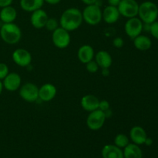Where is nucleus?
Masks as SVG:
<instances>
[{
	"instance_id": "25",
	"label": "nucleus",
	"mask_w": 158,
	"mask_h": 158,
	"mask_svg": "<svg viewBox=\"0 0 158 158\" xmlns=\"http://www.w3.org/2000/svg\"><path fill=\"white\" fill-rule=\"evenodd\" d=\"M58 27H60V23H59L56 19L49 18L48 19L47 22H46V25H45L44 28H46L47 30L50 31V32H52Z\"/></svg>"
},
{
	"instance_id": "8",
	"label": "nucleus",
	"mask_w": 158,
	"mask_h": 158,
	"mask_svg": "<svg viewBox=\"0 0 158 158\" xmlns=\"http://www.w3.org/2000/svg\"><path fill=\"white\" fill-rule=\"evenodd\" d=\"M19 94L23 100L32 103L39 99V87L35 83H26L20 86Z\"/></svg>"
},
{
	"instance_id": "13",
	"label": "nucleus",
	"mask_w": 158,
	"mask_h": 158,
	"mask_svg": "<svg viewBox=\"0 0 158 158\" xmlns=\"http://www.w3.org/2000/svg\"><path fill=\"white\" fill-rule=\"evenodd\" d=\"M30 16V23L32 26L35 29H42L45 27L46 22H47L49 16L45 10L43 9H37L34 12H31Z\"/></svg>"
},
{
	"instance_id": "17",
	"label": "nucleus",
	"mask_w": 158,
	"mask_h": 158,
	"mask_svg": "<svg viewBox=\"0 0 158 158\" xmlns=\"http://www.w3.org/2000/svg\"><path fill=\"white\" fill-rule=\"evenodd\" d=\"M94 56H95L94 49L89 45H83L79 48L77 51L78 60L83 64H86L88 62L94 60Z\"/></svg>"
},
{
	"instance_id": "2",
	"label": "nucleus",
	"mask_w": 158,
	"mask_h": 158,
	"mask_svg": "<svg viewBox=\"0 0 158 158\" xmlns=\"http://www.w3.org/2000/svg\"><path fill=\"white\" fill-rule=\"evenodd\" d=\"M0 36L7 44H17L22 39L21 29L14 23H3L0 28Z\"/></svg>"
},
{
	"instance_id": "15",
	"label": "nucleus",
	"mask_w": 158,
	"mask_h": 158,
	"mask_svg": "<svg viewBox=\"0 0 158 158\" xmlns=\"http://www.w3.org/2000/svg\"><path fill=\"white\" fill-rule=\"evenodd\" d=\"M130 138L133 143L140 146L144 144L145 140L148 138V135L145 130L142 127L134 126L130 131Z\"/></svg>"
},
{
	"instance_id": "26",
	"label": "nucleus",
	"mask_w": 158,
	"mask_h": 158,
	"mask_svg": "<svg viewBox=\"0 0 158 158\" xmlns=\"http://www.w3.org/2000/svg\"><path fill=\"white\" fill-rule=\"evenodd\" d=\"M99 66L97 65V62L95 60H91V61L88 62L87 63H86V69L90 73H95L98 71L99 69Z\"/></svg>"
},
{
	"instance_id": "10",
	"label": "nucleus",
	"mask_w": 158,
	"mask_h": 158,
	"mask_svg": "<svg viewBox=\"0 0 158 158\" xmlns=\"http://www.w3.org/2000/svg\"><path fill=\"white\" fill-rule=\"evenodd\" d=\"M14 63L21 67H26L29 66L32 62V55L26 49H16L13 51L12 55Z\"/></svg>"
},
{
	"instance_id": "7",
	"label": "nucleus",
	"mask_w": 158,
	"mask_h": 158,
	"mask_svg": "<svg viewBox=\"0 0 158 158\" xmlns=\"http://www.w3.org/2000/svg\"><path fill=\"white\" fill-rule=\"evenodd\" d=\"M117 8L120 15L125 18L137 17L138 15L139 4L136 0H121Z\"/></svg>"
},
{
	"instance_id": "36",
	"label": "nucleus",
	"mask_w": 158,
	"mask_h": 158,
	"mask_svg": "<svg viewBox=\"0 0 158 158\" xmlns=\"http://www.w3.org/2000/svg\"><path fill=\"white\" fill-rule=\"evenodd\" d=\"M3 84H2V81L0 80V95H1L2 92V89H3Z\"/></svg>"
},
{
	"instance_id": "30",
	"label": "nucleus",
	"mask_w": 158,
	"mask_h": 158,
	"mask_svg": "<svg viewBox=\"0 0 158 158\" xmlns=\"http://www.w3.org/2000/svg\"><path fill=\"white\" fill-rule=\"evenodd\" d=\"M98 109L100 110L103 111V112L108 110L110 109V103L107 101V100H100Z\"/></svg>"
},
{
	"instance_id": "22",
	"label": "nucleus",
	"mask_w": 158,
	"mask_h": 158,
	"mask_svg": "<svg viewBox=\"0 0 158 158\" xmlns=\"http://www.w3.org/2000/svg\"><path fill=\"white\" fill-rule=\"evenodd\" d=\"M123 158H142L143 153L139 145L130 143L123 150Z\"/></svg>"
},
{
	"instance_id": "35",
	"label": "nucleus",
	"mask_w": 158,
	"mask_h": 158,
	"mask_svg": "<svg viewBox=\"0 0 158 158\" xmlns=\"http://www.w3.org/2000/svg\"><path fill=\"white\" fill-rule=\"evenodd\" d=\"M152 143H153L152 139H151V138H149V137H148V138L146 139V140H145L144 144H146L147 146H151V145L152 144Z\"/></svg>"
},
{
	"instance_id": "11",
	"label": "nucleus",
	"mask_w": 158,
	"mask_h": 158,
	"mask_svg": "<svg viewBox=\"0 0 158 158\" xmlns=\"http://www.w3.org/2000/svg\"><path fill=\"white\" fill-rule=\"evenodd\" d=\"M3 87L9 92H15L22 86V78L17 73H9L2 80Z\"/></svg>"
},
{
	"instance_id": "21",
	"label": "nucleus",
	"mask_w": 158,
	"mask_h": 158,
	"mask_svg": "<svg viewBox=\"0 0 158 158\" xmlns=\"http://www.w3.org/2000/svg\"><path fill=\"white\" fill-rule=\"evenodd\" d=\"M20 7L27 12H32L37 9H42L44 0H20Z\"/></svg>"
},
{
	"instance_id": "34",
	"label": "nucleus",
	"mask_w": 158,
	"mask_h": 158,
	"mask_svg": "<svg viewBox=\"0 0 158 158\" xmlns=\"http://www.w3.org/2000/svg\"><path fill=\"white\" fill-rule=\"evenodd\" d=\"M60 2H61V0H44V2L48 3L49 5H57Z\"/></svg>"
},
{
	"instance_id": "9",
	"label": "nucleus",
	"mask_w": 158,
	"mask_h": 158,
	"mask_svg": "<svg viewBox=\"0 0 158 158\" xmlns=\"http://www.w3.org/2000/svg\"><path fill=\"white\" fill-rule=\"evenodd\" d=\"M143 29V23L137 17L128 19L125 23L124 31L127 35L134 40L137 35H140Z\"/></svg>"
},
{
	"instance_id": "1",
	"label": "nucleus",
	"mask_w": 158,
	"mask_h": 158,
	"mask_svg": "<svg viewBox=\"0 0 158 158\" xmlns=\"http://www.w3.org/2000/svg\"><path fill=\"white\" fill-rule=\"evenodd\" d=\"M82 12L77 8H69L62 13L60 19V26L69 32L76 30L83 23Z\"/></svg>"
},
{
	"instance_id": "6",
	"label": "nucleus",
	"mask_w": 158,
	"mask_h": 158,
	"mask_svg": "<svg viewBox=\"0 0 158 158\" xmlns=\"http://www.w3.org/2000/svg\"><path fill=\"white\" fill-rule=\"evenodd\" d=\"M106 119L105 113L97 109L92 112H89L86 119V126L91 131H99L103 127Z\"/></svg>"
},
{
	"instance_id": "33",
	"label": "nucleus",
	"mask_w": 158,
	"mask_h": 158,
	"mask_svg": "<svg viewBox=\"0 0 158 158\" xmlns=\"http://www.w3.org/2000/svg\"><path fill=\"white\" fill-rule=\"evenodd\" d=\"M120 1H121V0H107L108 4H109L110 6H117V7L119 5V3H120Z\"/></svg>"
},
{
	"instance_id": "16",
	"label": "nucleus",
	"mask_w": 158,
	"mask_h": 158,
	"mask_svg": "<svg viewBox=\"0 0 158 158\" xmlns=\"http://www.w3.org/2000/svg\"><path fill=\"white\" fill-rule=\"evenodd\" d=\"M100 100L93 94H87L82 97L80 104L82 108L87 112H92L99 108Z\"/></svg>"
},
{
	"instance_id": "27",
	"label": "nucleus",
	"mask_w": 158,
	"mask_h": 158,
	"mask_svg": "<svg viewBox=\"0 0 158 158\" xmlns=\"http://www.w3.org/2000/svg\"><path fill=\"white\" fill-rule=\"evenodd\" d=\"M9 73V69L7 65L4 63H0V80H2Z\"/></svg>"
},
{
	"instance_id": "18",
	"label": "nucleus",
	"mask_w": 158,
	"mask_h": 158,
	"mask_svg": "<svg viewBox=\"0 0 158 158\" xmlns=\"http://www.w3.org/2000/svg\"><path fill=\"white\" fill-rule=\"evenodd\" d=\"M95 61L101 69H110L113 63V59L110 54L106 50H100L95 54Z\"/></svg>"
},
{
	"instance_id": "24",
	"label": "nucleus",
	"mask_w": 158,
	"mask_h": 158,
	"mask_svg": "<svg viewBox=\"0 0 158 158\" xmlns=\"http://www.w3.org/2000/svg\"><path fill=\"white\" fill-rule=\"evenodd\" d=\"M130 143V139L126 134H118L114 138V145L118 148L123 149Z\"/></svg>"
},
{
	"instance_id": "4",
	"label": "nucleus",
	"mask_w": 158,
	"mask_h": 158,
	"mask_svg": "<svg viewBox=\"0 0 158 158\" xmlns=\"http://www.w3.org/2000/svg\"><path fill=\"white\" fill-rule=\"evenodd\" d=\"M83 19L89 26H97L103 19V12L97 4L86 6L82 12Z\"/></svg>"
},
{
	"instance_id": "5",
	"label": "nucleus",
	"mask_w": 158,
	"mask_h": 158,
	"mask_svg": "<svg viewBox=\"0 0 158 158\" xmlns=\"http://www.w3.org/2000/svg\"><path fill=\"white\" fill-rule=\"evenodd\" d=\"M52 41L54 46L58 49H66L69 46L71 42L69 32L60 26L52 32Z\"/></svg>"
},
{
	"instance_id": "3",
	"label": "nucleus",
	"mask_w": 158,
	"mask_h": 158,
	"mask_svg": "<svg viewBox=\"0 0 158 158\" xmlns=\"http://www.w3.org/2000/svg\"><path fill=\"white\" fill-rule=\"evenodd\" d=\"M139 19L144 24H151L157 21L158 17V7L154 2L146 1L139 5Z\"/></svg>"
},
{
	"instance_id": "12",
	"label": "nucleus",
	"mask_w": 158,
	"mask_h": 158,
	"mask_svg": "<svg viewBox=\"0 0 158 158\" xmlns=\"http://www.w3.org/2000/svg\"><path fill=\"white\" fill-rule=\"evenodd\" d=\"M56 87L52 83H45L39 88V99L43 102L52 100L56 96Z\"/></svg>"
},
{
	"instance_id": "23",
	"label": "nucleus",
	"mask_w": 158,
	"mask_h": 158,
	"mask_svg": "<svg viewBox=\"0 0 158 158\" xmlns=\"http://www.w3.org/2000/svg\"><path fill=\"white\" fill-rule=\"evenodd\" d=\"M134 46L138 50L146 51L151 49L152 42L148 36L140 34L134 39Z\"/></svg>"
},
{
	"instance_id": "32",
	"label": "nucleus",
	"mask_w": 158,
	"mask_h": 158,
	"mask_svg": "<svg viewBox=\"0 0 158 158\" xmlns=\"http://www.w3.org/2000/svg\"><path fill=\"white\" fill-rule=\"evenodd\" d=\"M97 1L98 0H81V2L83 3H84L86 6H89V5H93V4H97Z\"/></svg>"
},
{
	"instance_id": "20",
	"label": "nucleus",
	"mask_w": 158,
	"mask_h": 158,
	"mask_svg": "<svg viewBox=\"0 0 158 158\" xmlns=\"http://www.w3.org/2000/svg\"><path fill=\"white\" fill-rule=\"evenodd\" d=\"M17 18L16 9L12 6L2 8L0 11V20L3 23H14Z\"/></svg>"
},
{
	"instance_id": "28",
	"label": "nucleus",
	"mask_w": 158,
	"mask_h": 158,
	"mask_svg": "<svg viewBox=\"0 0 158 158\" xmlns=\"http://www.w3.org/2000/svg\"><path fill=\"white\" fill-rule=\"evenodd\" d=\"M149 31L154 38L158 40V21H155L150 24Z\"/></svg>"
},
{
	"instance_id": "31",
	"label": "nucleus",
	"mask_w": 158,
	"mask_h": 158,
	"mask_svg": "<svg viewBox=\"0 0 158 158\" xmlns=\"http://www.w3.org/2000/svg\"><path fill=\"white\" fill-rule=\"evenodd\" d=\"M13 0H0V8H4L11 6Z\"/></svg>"
},
{
	"instance_id": "19",
	"label": "nucleus",
	"mask_w": 158,
	"mask_h": 158,
	"mask_svg": "<svg viewBox=\"0 0 158 158\" xmlns=\"http://www.w3.org/2000/svg\"><path fill=\"white\" fill-rule=\"evenodd\" d=\"M103 158H123V150L114 144H106L101 151Z\"/></svg>"
},
{
	"instance_id": "14",
	"label": "nucleus",
	"mask_w": 158,
	"mask_h": 158,
	"mask_svg": "<svg viewBox=\"0 0 158 158\" xmlns=\"http://www.w3.org/2000/svg\"><path fill=\"white\" fill-rule=\"evenodd\" d=\"M102 12H103V21L107 24H114L120 19V14L117 6L108 5Z\"/></svg>"
},
{
	"instance_id": "29",
	"label": "nucleus",
	"mask_w": 158,
	"mask_h": 158,
	"mask_svg": "<svg viewBox=\"0 0 158 158\" xmlns=\"http://www.w3.org/2000/svg\"><path fill=\"white\" fill-rule=\"evenodd\" d=\"M124 45V41L121 37H116L114 40H113V46L117 49H120Z\"/></svg>"
}]
</instances>
